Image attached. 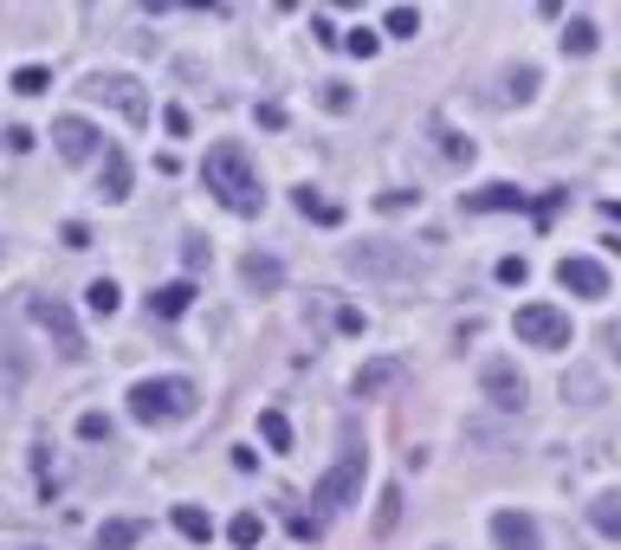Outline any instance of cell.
Returning <instances> with one entry per match:
<instances>
[{
  "mask_svg": "<svg viewBox=\"0 0 621 550\" xmlns=\"http://www.w3.org/2000/svg\"><path fill=\"white\" fill-rule=\"evenodd\" d=\"M201 182H208V194H220V208L227 214H259L266 208V194H259V169H253V156L240 143H214L208 156H201Z\"/></svg>",
  "mask_w": 621,
  "mask_h": 550,
  "instance_id": "obj_1",
  "label": "cell"
},
{
  "mask_svg": "<svg viewBox=\"0 0 621 550\" xmlns=\"http://www.w3.org/2000/svg\"><path fill=\"white\" fill-rule=\"evenodd\" d=\"M194 402H201V389H194L188 376H143V382L130 389V414H137L143 428H176V421L194 414Z\"/></svg>",
  "mask_w": 621,
  "mask_h": 550,
  "instance_id": "obj_2",
  "label": "cell"
},
{
  "mask_svg": "<svg viewBox=\"0 0 621 550\" xmlns=\"http://www.w3.org/2000/svg\"><path fill=\"white\" fill-rule=\"evenodd\" d=\"M363 473H369V453H363V447L337 453V467H330V473L311 486V506H324V512H343V506H357V499H363Z\"/></svg>",
  "mask_w": 621,
  "mask_h": 550,
  "instance_id": "obj_3",
  "label": "cell"
},
{
  "mask_svg": "<svg viewBox=\"0 0 621 550\" xmlns=\"http://www.w3.org/2000/svg\"><path fill=\"white\" fill-rule=\"evenodd\" d=\"M512 330L531 350H570V311H557V304H518Z\"/></svg>",
  "mask_w": 621,
  "mask_h": 550,
  "instance_id": "obj_4",
  "label": "cell"
},
{
  "mask_svg": "<svg viewBox=\"0 0 621 550\" xmlns=\"http://www.w3.org/2000/svg\"><path fill=\"white\" fill-rule=\"evenodd\" d=\"M350 272H363V279H421V253L389 247V240H375V247H350Z\"/></svg>",
  "mask_w": 621,
  "mask_h": 550,
  "instance_id": "obj_5",
  "label": "cell"
},
{
  "mask_svg": "<svg viewBox=\"0 0 621 550\" xmlns=\"http://www.w3.org/2000/svg\"><path fill=\"white\" fill-rule=\"evenodd\" d=\"M98 104H110L123 123H149V98H143V84L137 78H123V72H98L91 84H84Z\"/></svg>",
  "mask_w": 621,
  "mask_h": 550,
  "instance_id": "obj_6",
  "label": "cell"
},
{
  "mask_svg": "<svg viewBox=\"0 0 621 550\" xmlns=\"http://www.w3.org/2000/svg\"><path fill=\"white\" fill-rule=\"evenodd\" d=\"M27 311H33V324L46 330L52 343H59V357H66V363H78V357H84V337H78V318L66 311V304H59V298H33Z\"/></svg>",
  "mask_w": 621,
  "mask_h": 550,
  "instance_id": "obj_7",
  "label": "cell"
},
{
  "mask_svg": "<svg viewBox=\"0 0 621 550\" xmlns=\"http://www.w3.org/2000/svg\"><path fill=\"white\" fill-rule=\"evenodd\" d=\"M479 389H485V402L505 408V414H518L524 396H531L524 376H518V363H505V357H485V363H479Z\"/></svg>",
  "mask_w": 621,
  "mask_h": 550,
  "instance_id": "obj_8",
  "label": "cell"
},
{
  "mask_svg": "<svg viewBox=\"0 0 621 550\" xmlns=\"http://www.w3.org/2000/svg\"><path fill=\"white\" fill-rule=\"evenodd\" d=\"M357 402H382V396H395V389H408V363L402 357H375V363L357 369Z\"/></svg>",
  "mask_w": 621,
  "mask_h": 550,
  "instance_id": "obj_9",
  "label": "cell"
},
{
  "mask_svg": "<svg viewBox=\"0 0 621 550\" xmlns=\"http://www.w3.org/2000/svg\"><path fill=\"white\" fill-rule=\"evenodd\" d=\"M460 201H467V214H524V208H538V201L512 182H485V188H473V194H460Z\"/></svg>",
  "mask_w": 621,
  "mask_h": 550,
  "instance_id": "obj_10",
  "label": "cell"
},
{
  "mask_svg": "<svg viewBox=\"0 0 621 550\" xmlns=\"http://www.w3.org/2000/svg\"><path fill=\"white\" fill-rule=\"evenodd\" d=\"M52 143H59L66 162H91V156L104 149V137H98V123H84V117H59V123H52Z\"/></svg>",
  "mask_w": 621,
  "mask_h": 550,
  "instance_id": "obj_11",
  "label": "cell"
},
{
  "mask_svg": "<svg viewBox=\"0 0 621 550\" xmlns=\"http://www.w3.org/2000/svg\"><path fill=\"white\" fill-rule=\"evenodd\" d=\"M492 544L499 550H544V531L531 512H492Z\"/></svg>",
  "mask_w": 621,
  "mask_h": 550,
  "instance_id": "obj_12",
  "label": "cell"
},
{
  "mask_svg": "<svg viewBox=\"0 0 621 550\" xmlns=\"http://www.w3.org/2000/svg\"><path fill=\"white\" fill-rule=\"evenodd\" d=\"M557 286L577 298H609V272L595 259H557Z\"/></svg>",
  "mask_w": 621,
  "mask_h": 550,
  "instance_id": "obj_13",
  "label": "cell"
},
{
  "mask_svg": "<svg viewBox=\"0 0 621 550\" xmlns=\"http://www.w3.org/2000/svg\"><path fill=\"white\" fill-rule=\"evenodd\" d=\"M98 194H104V201H123V194H130V156H123V149H104V162H98Z\"/></svg>",
  "mask_w": 621,
  "mask_h": 550,
  "instance_id": "obj_14",
  "label": "cell"
},
{
  "mask_svg": "<svg viewBox=\"0 0 621 550\" xmlns=\"http://www.w3.org/2000/svg\"><path fill=\"white\" fill-rule=\"evenodd\" d=\"M240 279H247L253 292H279V286H286V266H279L272 253H247L240 259Z\"/></svg>",
  "mask_w": 621,
  "mask_h": 550,
  "instance_id": "obj_15",
  "label": "cell"
},
{
  "mask_svg": "<svg viewBox=\"0 0 621 550\" xmlns=\"http://www.w3.org/2000/svg\"><path fill=\"white\" fill-rule=\"evenodd\" d=\"M194 304V279H176V286H156L149 292V318H182Z\"/></svg>",
  "mask_w": 621,
  "mask_h": 550,
  "instance_id": "obj_16",
  "label": "cell"
},
{
  "mask_svg": "<svg viewBox=\"0 0 621 550\" xmlns=\"http://www.w3.org/2000/svg\"><path fill=\"white\" fill-rule=\"evenodd\" d=\"M143 531H149L143 518H110V524H98V550H130Z\"/></svg>",
  "mask_w": 621,
  "mask_h": 550,
  "instance_id": "obj_17",
  "label": "cell"
},
{
  "mask_svg": "<svg viewBox=\"0 0 621 550\" xmlns=\"http://www.w3.org/2000/svg\"><path fill=\"white\" fill-rule=\"evenodd\" d=\"M298 214L318 220V227H337V220H343V208H337V201H324L318 188H298Z\"/></svg>",
  "mask_w": 621,
  "mask_h": 550,
  "instance_id": "obj_18",
  "label": "cell"
},
{
  "mask_svg": "<svg viewBox=\"0 0 621 550\" xmlns=\"http://www.w3.org/2000/svg\"><path fill=\"white\" fill-rule=\"evenodd\" d=\"M589 524H595L602 538H621V492H602V499L589 506Z\"/></svg>",
  "mask_w": 621,
  "mask_h": 550,
  "instance_id": "obj_19",
  "label": "cell"
},
{
  "mask_svg": "<svg viewBox=\"0 0 621 550\" xmlns=\"http://www.w3.org/2000/svg\"><path fill=\"white\" fill-rule=\"evenodd\" d=\"M176 531H182L188 544H208V538H214V524H208L201 506H176Z\"/></svg>",
  "mask_w": 621,
  "mask_h": 550,
  "instance_id": "obj_20",
  "label": "cell"
},
{
  "mask_svg": "<svg viewBox=\"0 0 621 550\" xmlns=\"http://www.w3.org/2000/svg\"><path fill=\"white\" fill-rule=\"evenodd\" d=\"M259 434H266L272 453H292V421H286L279 408H266V414H259Z\"/></svg>",
  "mask_w": 621,
  "mask_h": 550,
  "instance_id": "obj_21",
  "label": "cell"
},
{
  "mask_svg": "<svg viewBox=\"0 0 621 550\" xmlns=\"http://www.w3.org/2000/svg\"><path fill=\"white\" fill-rule=\"evenodd\" d=\"M117 304H123V292H117L110 279H91V286H84V311H91V318H110Z\"/></svg>",
  "mask_w": 621,
  "mask_h": 550,
  "instance_id": "obj_22",
  "label": "cell"
},
{
  "mask_svg": "<svg viewBox=\"0 0 621 550\" xmlns=\"http://www.w3.org/2000/svg\"><path fill=\"white\" fill-rule=\"evenodd\" d=\"M227 538H233L240 550H259V538H266V518H259V512H240L233 524H227Z\"/></svg>",
  "mask_w": 621,
  "mask_h": 550,
  "instance_id": "obj_23",
  "label": "cell"
},
{
  "mask_svg": "<svg viewBox=\"0 0 621 550\" xmlns=\"http://www.w3.org/2000/svg\"><path fill=\"white\" fill-rule=\"evenodd\" d=\"M505 98H518V104L538 98V66H512V72H505Z\"/></svg>",
  "mask_w": 621,
  "mask_h": 550,
  "instance_id": "obj_24",
  "label": "cell"
},
{
  "mask_svg": "<svg viewBox=\"0 0 621 550\" xmlns=\"http://www.w3.org/2000/svg\"><path fill=\"white\" fill-rule=\"evenodd\" d=\"M563 52L589 59V52H595V27H589V20H570V27H563Z\"/></svg>",
  "mask_w": 621,
  "mask_h": 550,
  "instance_id": "obj_25",
  "label": "cell"
},
{
  "mask_svg": "<svg viewBox=\"0 0 621 550\" xmlns=\"http://www.w3.org/2000/svg\"><path fill=\"white\" fill-rule=\"evenodd\" d=\"M382 27H389L395 39H414V33H421V13H414V7H389V13H382Z\"/></svg>",
  "mask_w": 621,
  "mask_h": 550,
  "instance_id": "obj_26",
  "label": "cell"
},
{
  "mask_svg": "<svg viewBox=\"0 0 621 550\" xmlns=\"http://www.w3.org/2000/svg\"><path fill=\"white\" fill-rule=\"evenodd\" d=\"M46 84H52V72H46V66H20V72H13V91H20V98H39Z\"/></svg>",
  "mask_w": 621,
  "mask_h": 550,
  "instance_id": "obj_27",
  "label": "cell"
},
{
  "mask_svg": "<svg viewBox=\"0 0 621 550\" xmlns=\"http://www.w3.org/2000/svg\"><path fill=\"white\" fill-rule=\"evenodd\" d=\"M434 137H440V156H447V162H473V143H467V137H453L447 123H434Z\"/></svg>",
  "mask_w": 621,
  "mask_h": 550,
  "instance_id": "obj_28",
  "label": "cell"
},
{
  "mask_svg": "<svg viewBox=\"0 0 621 550\" xmlns=\"http://www.w3.org/2000/svg\"><path fill=\"white\" fill-rule=\"evenodd\" d=\"M395 518H402V492L389 486V492H382V506H375V531H395Z\"/></svg>",
  "mask_w": 621,
  "mask_h": 550,
  "instance_id": "obj_29",
  "label": "cell"
},
{
  "mask_svg": "<svg viewBox=\"0 0 621 550\" xmlns=\"http://www.w3.org/2000/svg\"><path fill=\"white\" fill-rule=\"evenodd\" d=\"M292 538H298V544H318V538H324V518H311V512H292Z\"/></svg>",
  "mask_w": 621,
  "mask_h": 550,
  "instance_id": "obj_30",
  "label": "cell"
},
{
  "mask_svg": "<svg viewBox=\"0 0 621 550\" xmlns=\"http://www.w3.org/2000/svg\"><path fill=\"white\" fill-rule=\"evenodd\" d=\"M78 440H110V414H98V408L78 414Z\"/></svg>",
  "mask_w": 621,
  "mask_h": 550,
  "instance_id": "obj_31",
  "label": "cell"
},
{
  "mask_svg": "<svg viewBox=\"0 0 621 550\" xmlns=\"http://www.w3.org/2000/svg\"><path fill=\"white\" fill-rule=\"evenodd\" d=\"M375 46H382V39L369 33V27H357V33H343V52H357V59H375Z\"/></svg>",
  "mask_w": 621,
  "mask_h": 550,
  "instance_id": "obj_32",
  "label": "cell"
},
{
  "mask_svg": "<svg viewBox=\"0 0 621 550\" xmlns=\"http://www.w3.org/2000/svg\"><path fill=\"white\" fill-rule=\"evenodd\" d=\"M375 208H382V214H402V208H414V194H408V188H382Z\"/></svg>",
  "mask_w": 621,
  "mask_h": 550,
  "instance_id": "obj_33",
  "label": "cell"
},
{
  "mask_svg": "<svg viewBox=\"0 0 621 550\" xmlns=\"http://www.w3.org/2000/svg\"><path fill=\"white\" fill-rule=\"evenodd\" d=\"M524 279H531V266H524V259H499V286H524Z\"/></svg>",
  "mask_w": 621,
  "mask_h": 550,
  "instance_id": "obj_34",
  "label": "cell"
},
{
  "mask_svg": "<svg viewBox=\"0 0 621 550\" xmlns=\"http://www.w3.org/2000/svg\"><path fill=\"white\" fill-rule=\"evenodd\" d=\"M0 143L13 149V156H27V149H33V130H20V123H13V130H7V137H0Z\"/></svg>",
  "mask_w": 621,
  "mask_h": 550,
  "instance_id": "obj_35",
  "label": "cell"
},
{
  "mask_svg": "<svg viewBox=\"0 0 621 550\" xmlns=\"http://www.w3.org/2000/svg\"><path fill=\"white\" fill-rule=\"evenodd\" d=\"M182 253H188V272H201V266H208V240H194V233H188Z\"/></svg>",
  "mask_w": 621,
  "mask_h": 550,
  "instance_id": "obj_36",
  "label": "cell"
},
{
  "mask_svg": "<svg viewBox=\"0 0 621 550\" xmlns=\"http://www.w3.org/2000/svg\"><path fill=\"white\" fill-rule=\"evenodd\" d=\"M162 123H169V137H188V110H182V104L162 110Z\"/></svg>",
  "mask_w": 621,
  "mask_h": 550,
  "instance_id": "obj_37",
  "label": "cell"
},
{
  "mask_svg": "<svg viewBox=\"0 0 621 550\" xmlns=\"http://www.w3.org/2000/svg\"><path fill=\"white\" fill-rule=\"evenodd\" d=\"M324 110H350V84H324Z\"/></svg>",
  "mask_w": 621,
  "mask_h": 550,
  "instance_id": "obj_38",
  "label": "cell"
},
{
  "mask_svg": "<svg viewBox=\"0 0 621 550\" xmlns=\"http://www.w3.org/2000/svg\"><path fill=\"white\" fill-rule=\"evenodd\" d=\"M337 330H350V337H357V330H363V311H357V304H343V311H337Z\"/></svg>",
  "mask_w": 621,
  "mask_h": 550,
  "instance_id": "obj_39",
  "label": "cell"
},
{
  "mask_svg": "<svg viewBox=\"0 0 621 550\" xmlns=\"http://www.w3.org/2000/svg\"><path fill=\"white\" fill-rule=\"evenodd\" d=\"M602 343H609V350H615V363H621V324H609V337H602Z\"/></svg>",
  "mask_w": 621,
  "mask_h": 550,
  "instance_id": "obj_40",
  "label": "cell"
},
{
  "mask_svg": "<svg viewBox=\"0 0 621 550\" xmlns=\"http://www.w3.org/2000/svg\"><path fill=\"white\" fill-rule=\"evenodd\" d=\"M609 220H621V201H609Z\"/></svg>",
  "mask_w": 621,
  "mask_h": 550,
  "instance_id": "obj_41",
  "label": "cell"
}]
</instances>
